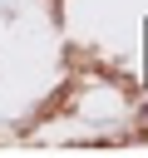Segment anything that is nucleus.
Returning a JSON list of instances; mask_svg holds the SVG:
<instances>
[{"label": "nucleus", "instance_id": "obj_1", "mask_svg": "<svg viewBox=\"0 0 148 158\" xmlns=\"http://www.w3.org/2000/svg\"><path fill=\"white\" fill-rule=\"evenodd\" d=\"M143 84H148V69H143Z\"/></svg>", "mask_w": 148, "mask_h": 158}]
</instances>
